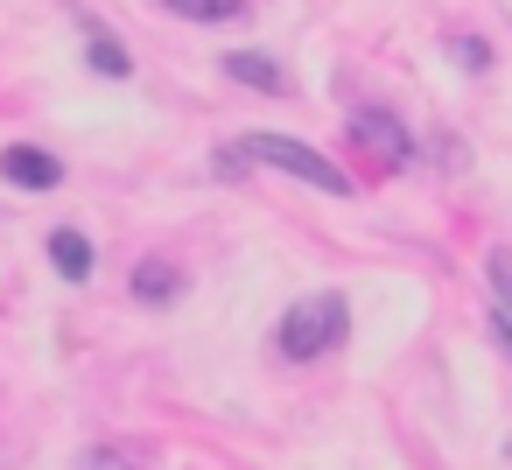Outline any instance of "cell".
<instances>
[{"label":"cell","instance_id":"cell-2","mask_svg":"<svg viewBox=\"0 0 512 470\" xmlns=\"http://www.w3.org/2000/svg\"><path fill=\"white\" fill-rule=\"evenodd\" d=\"M344 330H351V302H344V295H309V302H295V309L281 316L274 351H281L288 365H316L323 351L344 344Z\"/></svg>","mask_w":512,"mask_h":470},{"label":"cell","instance_id":"cell-5","mask_svg":"<svg viewBox=\"0 0 512 470\" xmlns=\"http://www.w3.org/2000/svg\"><path fill=\"white\" fill-rule=\"evenodd\" d=\"M218 71H225L232 85L260 92V99H281V92H288V71H281L274 57H260V50H225V57H218Z\"/></svg>","mask_w":512,"mask_h":470},{"label":"cell","instance_id":"cell-4","mask_svg":"<svg viewBox=\"0 0 512 470\" xmlns=\"http://www.w3.org/2000/svg\"><path fill=\"white\" fill-rule=\"evenodd\" d=\"M0 176H8L15 190H57V183H64V162H57L50 148L15 141V148H0Z\"/></svg>","mask_w":512,"mask_h":470},{"label":"cell","instance_id":"cell-1","mask_svg":"<svg viewBox=\"0 0 512 470\" xmlns=\"http://www.w3.org/2000/svg\"><path fill=\"white\" fill-rule=\"evenodd\" d=\"M246 169H288V176H302V183L323 190V197H351V176H344L330 155H316L309 141H288V134H246V141H225L218 176H246Z\"/></svg>","mask_w":512,"mask_h":470},{"label":"cell","instance_id":"cell-3","mask_svg":"<svg viewBox=\"0 0 512 470\" xmlns=\"http://www.w3.org/2000/svg\"><path fill=\"white\" fill-rule=\"evenodd\" d=\"M351 141H358V148H372V155H379V162H393V169H400V162L414 155V141H407V127H400L393 113H379V106H365V113H351Z\"/></svg>","mask_w":512,"mask_h":470},{"label":"cell","instance_id":"cell-8","mask_svg":"<svg viewBox=\"0 0 512 470\" xmlns=\"http://www.w3.org/2000/svg\"><path fill=\"white\" fill-rule=\"evenodd\" d=\"M50 267H57L64 281H85V274H92V239L71 232V225H57V232H50Z\"/></svg>","mask_w":512,"mask_h":470},{"label":"cell","instance_id":"cell-11","mask_svg":"<svg viewBox=\"0 0 512 470\" xmlns=\"http://www.w3.org/2000/svg\"><path fill=\"white\" fill-rule=\"evenodd\" d=\"M78 470H141L134 456H120V449H85V463Z\"/></svg>","mask_w":512,"mask_h":470},{"label":"cell","instance_id":"cell-6","mask_svg":"<svg viewBox=\"0 0 512 470\" xmlns=\"http://www.w3.org/2000/svg\"><path fill=\"white\" fill-rule=\"evenodd\" d=\"M176 295H183V274H176V260H141V267H134V302L162 309V302H176Z\"/></svg>","mask_w":512,"mask_h":470},{"label":"cell","instance_id":"cell-9","mask_svg":"<svg viewBox=\"0 0 512 470\" xmlns=\"http://www.w3.org/2000/svg\"><path fill=\"white\" fill-rule=\"evenodd\" d=\"M85 64H92L99 78H134V57H127L106 29H85Z\"/></svg>","mask_w":512,"mask_h":470},{"label":"cell","instance_id":"cell-10","mask_svg":"<svg viewBox=\"0 0 512 470\" xmlns=\"http://www.w3.org/2000/svg\"><path fill=\"white\" fill-rule=\"evenodd\" d=\"M155 8H169V15H183V22H239L246 0H155Z\"/></svg>","mask_w":512,"mask_h":470},{"label":"cell","instance_id":"cell-7","mask_svg":"<svg viewBox=\"0 0 512 470\" xmlns=\"http://www.w3.org/2000/svg\"><path fill=\"white\" fill-rule=\"evenodd\" d=\"M484 274H491V330H498V344L512 351V253H491Z\"/></svg>","mask_w":512,"mask_h":470}]
</instances>
